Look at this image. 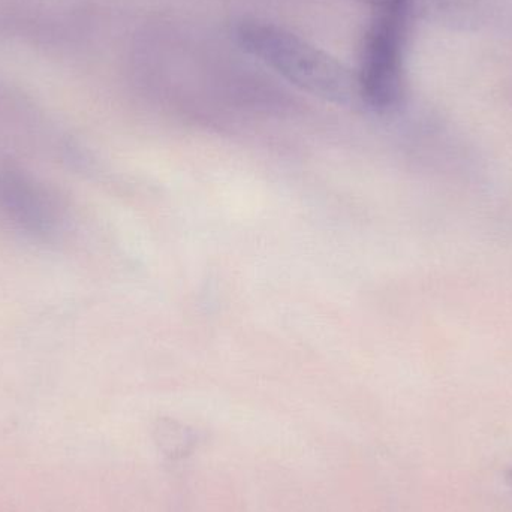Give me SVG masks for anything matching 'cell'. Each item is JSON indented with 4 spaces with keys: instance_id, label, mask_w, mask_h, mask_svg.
<instances>
[{
    "instance_id": "cell-1",
    "label": "cell",
    "mask_w": 512,
    "mask_h": 512,
    "mask_svg": "<svg viewBox=\"0 0 512 512\" xmlns=\"http://www.w3.org/2000/svg\"><path fill=\"white\" fill-rule=\"evenodd\" d=\"M409 0H376L361 63L360 92L370 107L391 110L403 96V44Z\"/></svg>"
},
{
    "instance_id": "cell-2",
    "label": "cell",
    "mask_w": 512,
    "mask_h": 512,
    "mask_svg": "<svg viewBox=\"0 0 512 512\" xmlns=\"http://www.w3.org/2000/svg\"><path fill=\"white\" fill-rule=\"evenodd\" d=\"M239 38L246 50L307 89L325 95H342L346 90V77L337 63L291 33L246 23L240 27Z\"/></svg>"
},
{
    "instance_id": "cell-3",
    "label": "cell",
    "mask_w": 512,
    "mask_h": 512,
    "mask_svg": "<svg viewBox=\"0 0 512 512\" xmlns=\"http://www.w3.org/2000/svg\"><path fill=\"white\" fill-rule=\"evenodd\" d=\"M0 209L18 228L47 236L56 228L59 215L47 189L20 168L0 167Z\"/></svg>"
}]
</instances>
